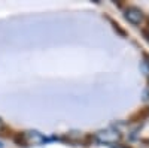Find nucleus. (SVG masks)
Segmentation results:
<instances>
[{"mask_svg":"<svg viewBox=\"0 0 149 148\" xmlns=\"http://www.w3.org/2000/svg\"><path fill=\"white\" fill-rule=\"evenodd\" d=\"M122 138V135L115 130V129H104L95 133V141L98 144H103V145H113L118 144Z\"/></svg>","mask_w":149,"mask_h":148,"instance_id":"nucleus-1","label":"nucleus"},{"mask_svg":"<svg viewBox=\"0 0 149 148\" xmlns=\"http://www.w3.org/2000/svg\"><path fill=\"white\" fill-rule=\"evenodd\" d=\"M21 139H22V144L24 147H30V145H40L43 142H46V138L43 136L42 133L39 132H24L21 135Z\"/></svg>","mask_w":149,"mask_h":148,"instance_id":"nucleus-2","label":"nucleus"},{"mask_svg":"<svg viewBox=\"0 0 149 148\" xmlns=\"http://www.w3.org/2000/svg\"><path fill=\"white\" fill-rule=\"evenodd\" d=\"M125 18L130 21V22H133V24H140L142 21H143V12L139 9V8H136V6H130V8H127L125 9Z\"/></svg>","mask_w":149,"mask_h":148,"instance_id":"nucleus-3","label":"nucleus"},{"mask_svg":"<svg viewBox=\"0 0 149 148\" xmlns=\"http://www.w3.org/2000/svg\"><path fill=\"white\" fill-rule=\"evenodd\" d=\"M3 127H5V123H3V120H2V118H0V130H2Z\"/></svg>","mask_w":149,"mask_h":148,"instance_id":"nucleus-4","label":"nucleus"},{"mask_svg":"<svg viewBox=\"0 0 149 148\" xmlns=\"http://www.w3.org/2000/svg\"><path fill=\"white\" fill-rule=\"evenodd\" d=\"M115 148H127V147H121V145H119V147H115Z\"/></svg>","mask_w":149,"mask_h":148,"instance_id":"nucleus-5","label":"nucleus"},{"mask_svg":"<svg viewBox=\"0 0 149 148\" xmlns=\"http://www.w3.org/2000/svg\"><path fill=\"white\" fill-rule=\"evenodd\" d=\"M0 148H3V144L2 142H0Z\"/></svg>","mask_w":149,"mask_h":148,"instance_id":"nucleus-6","label":"nucleus"}]
</instances>
